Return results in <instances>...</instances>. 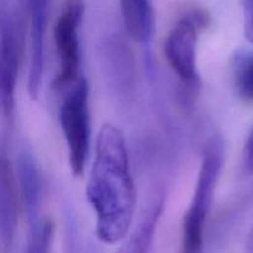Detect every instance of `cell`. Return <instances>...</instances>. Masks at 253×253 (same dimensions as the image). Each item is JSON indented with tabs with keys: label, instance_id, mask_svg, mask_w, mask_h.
Instances as JSON below:
<instances>
[{
	"label": "cell",
	"instance_id": "5b68a950",
	"mask_svg": "<svg viewBox=\"0 0 253 253\" xmlns=\"http://www.w3.org/2000/svg\"><path fill=\"white\" fill-rule=\"evenodd\" d=\"M204 21L205 15L199 11L182 17L170 30L163 43L166 59L187 86H195L198 83V30L205 24Z\"/></svg>",
	"mask_w": 253,
	"mask_h": 253
},
{
	"label": "cell",
	"instance_id": "8fae6325",
	"mask_svg": "<svg viewBox=\"0 0 253 253\" xmlns=\"http://www.w3.org/2000/svg\"><path fill=\"white\" fill-rule=\"evenodd\" d=\"M163 207V199H157L152 208L150 210V214L146 215L145 220H143L142 225H141V231L137 234L135 241L136 251H146L148 249V245L152 241L153 231H155V226L158 221L161 211H162Z\"/></svg>",
	"mask_w": 253,
	"mask_h": 253
},
{
	"label": "cell",
	"instance_id": "6da1fadb",
	"mask_svg": "<svg viewBox=\"0 0 253 253\" xmlns=\"http://www.w3.org/2000/svg\"><path fill=\"white\" fill-rule=\"evenodd\" d=\"M86 198L95 212L98 239L108 245L123 241L135 219L136 189L125 138L111 124L99 132Z\"/></svg>",
	"mask_w": 253,
	"mask_h": 253
},
{
	"label": "cell",
	"instance_id": "30bf717a",
	"mask_svg": "<svg viewBox=\"0 0 253 253\" xmlns=\"http://www.w3.org/2000/svg\"><path fill=\"white\" fill-rule=\"evenodd\" d=\"M234 83L244 100L253 101V51H245L235 57Z\"/></svg>",
	"mask_w": 253,
	"mask_h": 253
},
{
	"label": "cell",
	"instance_id": "52a82bcc",
	"mask_svg": "<svg viewBox=\"0 0 253 253\" xmlns=\"http://www.w3.org/2000/svg\"><path fill=\"white\" fill-rule=\"evenodd\" d=\"M0 173V234L2 245L7 246L16 232L20 200L14 169L6 157H2Z\"/></svg>",
	"mask_w": 253,
	"mask_h": 253
},
{
	"label": "cell",
	"instance_id": "7c38bea8",
	"mask_svg": "<svg viewBox=\"0 0 253 253\" xmlns=\"http://www.w3.org/2000/svg\"><path fill=\"white\" fill-rule=\"evenodd\" d=\"M27 14L32 19H44L48 16L51 0H24Z\"/></svg>",
	"mask_w": 253,
	"mask_h": 253
},
{
	"label": "cell",
	"instance_id": "3957f363",
	"mask_svg": "<svg viewBox=\"0 0 253 253\" xmlns=\"http://www.w3.org/2000/svg\"><path fill=\"white\" fill-rule=\"evenodd\" d=\"M59 123L68 150V161L73 175L84 173L90 143L89 86L84 78L72 85L59 110Z\"/></svg>",
	"mask_w": 253,
	"mask_h": 253
},
{
	"label": "cell",
	"instance_id": "9c48e42d",
	"mask_svg": "<svg viewBox=\"0 0 253 253\" xmlns=\"http://www.w3.org/2000/svg\"><path fill=\"white\" fill-rule=\"evenodd\" d=\"M20 183L22 188V195L25 198V205L30 220L36 219V212L39 209L40 198V180L35 163L29 156H24L20 163Z\"/></svg>",
	"mask_w": 253,
	"mask_h": 253
},
{
	"label": "cell",
	"instance_id": "8992f818",
	"mask_svg": "<svg viewBox=\"0 0 253 253\" xmlns=\"http://www.w3.org/2000/svg\"><path fill=\"white\" fill-rule=\"evenodd\" d=\"M0 44V101L4 116L11 119L15 110L22 44L19 21L10 14L2 16Z\"/></svg>",
	"mask_w": 253,
	"mask_h": 253
},
{
	"label": "cell",
	"instance_id": "ba28073f",
	"mask_svg": "<svg viewBox=\"0 0 253 253\" xmlns=\"http://www.w3.org/2000/svg\"><path fill=\"white\" fill-rule=\"evenodd\" d=\"M121 14L127 34L140 43H147L155 30L151 0H120Z\"/></svg>",
	"mask_w": 253,
	"mask_h": 253
},
{
	"label": "cell",
	"instance_id": "277c9868",
	"mask_svg": "<svg viewBox=\"0 0 253 253\" xmlns=\"http://www.w3.org/2000/svg\"><path fill=\"white\" fill-rule=\"evenodd\" d=\"M85 9L84 0H66L53 29L54 43L59 59V68L53 86L63 90L79 79L81 47L79 32Z\"/></svg>",
	"mask_w": 253,
	"mask_h": 253
},
{
	"label": "cell",
	"instance_id": "7a4b0ae2",
	"mask_svg": "<svg viewBox=\"0 0 253 253\" xmlns=\"http://www.w3.org/2000/svg\"><path fill=\"white\" fill-rule=\"evenodd\" d=\"M224 142L220 138L210 141L203 152L194 194L183 220V250L185 252L194 253L202 250L205 224L224 166Z\"/></svg>",
	"mask_w": 253,
	"mask_h": 253
},
{
	"label": "cell",
	"instance_id": "5bb4252c",
	"mask_svg": "<svg viewBox=\"0 0 253 253\" xmlns=\"http://www.w3.org/2000/svg\"><path fill=\"white\" fill-rule=\"evenodd\" d=\"M247 251L253 252V226L250 231L249 237H247Z\"/></svg>",
	"mask_w": 253,
	"mask_h": 253
},
{
	"label": "cell",
	"instance_id": "4fadbf2b",
	"mask_svg": "<svg viewBox=\"0 0 253 253\" xmlns=\"http://www.w3.org/2000/svg\"><path fill=\"white\" fill-rule=\"evenodd\" d=\"M245 166L250 172H253V127L245 145Z\"/></svg>",
	"mask_w": 253,
	"mask_h": 253
}]
</instances>
